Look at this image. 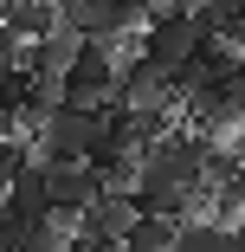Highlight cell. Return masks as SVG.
<instances>
[{
	"label": "cell",
	"mask_w": 245,
	"mask_h": 252,
	"mask_svg": "<svg viewBox=\"0 0 245 252\" xmlns=\"http://www.w3.org/2000/svg\"><path fill=\"white\" fill-rule=\"evenodd\" d=\"M97 142H104V110H71V104H58L52 117H45L32 156H39V162H90Z\"/></svg>",
	"instance_id": "1"
},
{
	"label": "cell",
	"mask_w": 245,
	"mask_h": 252,
	"mask_svg": "<svg viewBox=\"0 0 245 252\" xmlns=\"http://www.w3.org/2000/svg\"><path fill=\"white\" fill-rule=\"evenodd\" d=\"M116 65H123L116 45L90 39L84 52H78V65L65 71V104H71V110H104L110 97H116Z\"/></svg>",
	"instance_id": "2"
},
{
	"label": "cell",
	"mask_w": 245,
	"mask_h": 252,
	"mask_svg": "<svg viewBox=\"0 0 245 252\" xmlns=\"http://www.w3.org/2000/svg\"><path fill=\"white\" fill-rule=\"evenodd\" d=\"M39 168H45V200H52V220H65V226H78L97 200L110 194L104 181H97L90 162H39Z\"/></svg>",
	"instance_id": "3"
},
{
	"label": "cell",
	"mask_w": 245,
	"mask_h": 252,
	"mask_svg": "<svg viewBox=\"0 0 245 252\" xmlns=\"http://www.w3.org/2000/svg\"><path fill=\"white\" fill-rule=\"evenodd\" d=\"M174 97H181L174 78L142 52V45L123 52V65H116V97H110V104H123V110H174Z\"/></svg>",
	"instance_id": "4"
},
{
	"label": "cell",
	"mask_w": 245,
	"mask_h": 252,
	"mask_svg": "<svg viewBox=\"0 0 245 252\" xmlns=\"http://www.w3.org/2000/svg\"><path fill=\"white\" fill-rule=\"evenodd\" d=\"M200 45H207V32H200V20H193V13H162V20L142 26V52H149L168 78H181V71L193 65Z\"/></svg>",
	"instance_id": "5"
},
{
	"label": "cell",
	"mask_w": 245,
	"mask_h": 252,
	"mask_svg": "<svg viewBox=\"0 0 245 252\" xmlns=\"http://www.w3.org/2000/svg\"><path fill=\"white\" fill-rule=\"evenodd\" d=\"M136 220H142V214H136V200L110 188V194H104V200H97V207L78 220V246H116V252H123V239H129V226H136Z\"/></svg>",
	"instance_id": "6"
},
{
	"label": "cell",
	"mask_w": 245,
	"mask_h": 252,
	"mask_svg": "<svg viewBox=\"0 0 245 252\" xmlns=\"http://www.w3.org/2000/svg\"><path fill=\"white\" fill-rule=\"evenodd\" d=\"M0 214H7V220H20V226H39V220H52V200H45V168H39V156H32V162H26V175L7 188Z\"/></svg>",
	"instance_id": "7"
},
{
	"label": "cell",
	"mask_w": 245,
	"mask_h": 252,
	"mask_svg": "<svg viewBox=\"0 0 245 252\" xmlns=\"http://www.w3.org/2000/svg\"><path fill=\"white\" fill-rule=\"evenodd\" d=\"M0 20H7L26 45H39V39L58 32V0H7V13H0Z\"/></svg>",
	"instance_id": "8"
},
{
	"label": "cell",
	"mask_w": 245,
	"mask_h": 252,
	"mask_svg": "<svg viewBox=\"0 0 245 252\" xmlns=\"http://www.w3.org/2000/svg\"><path fill=\"white\" fill-rule=\"evenodd\" d=\"M174 239H181V220H168V214H142V220L129 226L123 252H174Z\"/></svg>",
	"instance_id": "9"
},
{
	"label": "cell",
	"mask_w": 245,
	"mask_h": 252,
	"mask_svg": "<svg viewBox=\"0 0 245 252\" xmlns=\"http://www.w3.org/2000/svg\"><path fill=\"white\" fill-rule=\"evenodd\" d=\"M174 252H232V226H219V220H187L181 239H174Z\"/></svg>",
	"instance_id": "10"
},
{
	"label": "cell",
	"mask_w": 245,
	"mask_h": 252,
	"mask_svg": "<svg viewBox=\"0 0 245 252\" xmlns=\"http://www.w3.org/2000/svg\"><path fill=\"white\" fill-rule=\"evenodd\" d=\"M20 252H78V226H65V220H39V226L20 239Z\"/></svg>",
	"instance_id": "11"
},
{
	"label": "cell",
	"mask_w": 245,
	"mask_h": 252,
	"mask_svg": "<svg viewBox=\"0 0 245 252\" xmlns=\"http://www.w3.org/2000/svg\"><path fill=\"white\" fill-rule=\"evenodd\" d=\"M26 162H32V149H26L20 136H0V200H7V188L26 175Z\"/></svg>",
	"instance_id": "12"
},
{
	"label": "cell",
	"mask_w": 245,
	"mask_h": 252,
	"mask_svg": "<svg viewBox=\"0 0 245 252\" xmlns=\"http://www.w3.org/2000/svg\"><path fill=\"white\" fill-rule=\"evenodd\" d=\"M232 252H245V220H239V226H232Z\"/></svg>",
	"instance_id": "13"
},
{
	"label": "cell",
	"mask_w": 245,
	"mask_h": 252,
	"mask_svg": "<svg viewBox=\"0 0 245 252\" xmlns=\"http://www.w3.org/2000/svg\"><path fill=\"white\" fill-rule=\"evenodd\" d=\"M78 252H116V246H78Z\"/></svg>",
	"instance_id": "14"
}]
</instances>
